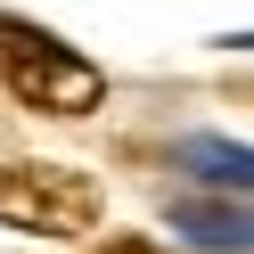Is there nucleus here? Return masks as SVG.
<instances>
[{
	"instance_id": "obj_1",
	"label": "nucleus",
	"mask_w": 254,
	"mask_h": 254,
	"mask_svg": "<svg viewBox=\"0 0 254 254\" xmlns=\"http://www.w3.org/2000/svg\"><path fill=\"white\" fill-rule=\"evenodd\" d=\"M0 74H8V90H17L33 115H90L99 90H107L90 58H74L66 41L33 33V25H17V17H0Z\"/></svg>"
},
{
	"instance_id": "obj_2",
	"label": "nucleus",
	"mask_w": 254,
	"mask_h": 254,
	"mask_svg": "<svg viewBox=\"0 0 254 254\" xmlns=\"http://www.w3.org/2000/svg\"><path fill=\"white\" fill-rule=\"evenodd\" d=\"M0 221L33 238H82V230H99V181L74 164H8L0 172Z\"/></svg>"
},
{
	"instance_id": "obj_3",
	"label": "nucleus",
	"mask_w": 254,
	"mask_h": 254,
	"mask_svg": "<svg viewBox=\"0 0 254 254\" xmlns=\"http://www.w3.org/2000/svg\"><path fill=\"white\" fill-rule=\"evenodd\" d=\"M172 230L181 238H197V246H254V213L246 205H205V197H181L172 205Z\"/></svg>"
},
{
	"instance_id": "obj_4",
	"label": "nucleus",
	"mask_w": 254,
	"mask_h": 254,
	"mask_svg": "<svg viewBox=\"0 0 254 254\" xmlns=\"http://www.w3.org/2000/svg\"><path fill=\"white\" fill-rule=\"evenodd\" d=\"M189 164H197L205 181H230V189H254V148H230V139H197V148H189Z\"/></svg>"
},
{
	"instance_id": "obj_5",
	"label": "nucleus",
	"mask_w": 254,
	"mask_h": 254,
	"mask_svg": "<svg viewBox=\"0 0 254 254\" xmlns=\"http://www.w3.org/2000/svg\"><path fill=\"white\" fill-rule=\"evenodd\" d=\"M107 254H139V246H107Z\"/></svg>"
}]
</instances>
